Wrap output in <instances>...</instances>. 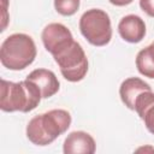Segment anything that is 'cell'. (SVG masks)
<instances>
[{
  "label": "cell",
  "mask_w": 154,
  "mask_h": 154,
  "mask_svg": "<svg viewBox=\"0 0 154 154\" xmlns=\"http://www.w3.org/2000/svg\"><path fill=\"white\" fill-rule=\"evenodd\" d=\"M71 122V114L66 109H51L29 120L26 125V137L36 146H48L67 131Z\"/></svg>",
  "instance_id": "cell-1"
},
{
  "label": "cell",
  "mask_w": 154,
  "mask_h": 154,
  "mask_svg": "<svg viewBox=\"0 0 154 154\" xmlns=\"http://www.w3.org/2000/svg\"><path fill=\"white\" fill-rule=\"evenodd\" d=\"M0 89V108L4 112L28 113L35 109L42 99L37 85L26 78L17 83L1 79Z\"/></svg>",
  "instance_id": "cell-2"
},
{
  "label": "cell",
  "mask_w": 154,
  "mask_h": 154,
  "mask_svg": "<svg viewBox=\"0 0 154 154\" xmlns=\"http://www.w3.org/2000/svg\"><path fill=\"white\" fill-rule=\"evenodd\" d=\"M36 45L31 36L16 32L7 36L0 47L1 64L13 71L24 70L31 65L36 58Z\"/></svg>",
  "instance_id": "cell-3"
},
{
  "label": "cell",
  "mask_w": 154,
  "mask_h": 154,
  "mask_svg": "<svg viewBox=\"0 0 154 154\" xmlns=\"http://www.w3.org/2000/svg\"><path fill=\"white\" fill-rule=\"evenodd\" d=\"M79 31L93 46L102 47L112 38V25L107 12L100 8L87 10L79 18Z\"/></svg>",
  "instance_id": "cell-4"
},
{
  "label": "cell",
  "mask_w": 154,
  "mask_h": 154,
  "mask_svg": "<svg viewBox=\"0 0 154 154\" xmlns=\"http://www.w3.org/2000/svg\"><path fill=\"white\" fill-rule=\"evenodd\" d=\"M53 58L66 81L79 82L85 77L88 72V58L77 41H72L58 51L53 54Z\"/></svg>",
  "instance_id": "cell-5"
},
{
  "label": "cell",
  "mask_w": 154,
  "mask_h": 154,
  "mask_svg": "<svg viewBox=\"0 0 154 154\" xmlns=\"http://www.w3.org/2000/svg\"><path fill=\"white\" fill-rule=\"evenodd\" d=\"M41 38L46 51L49 52L52 55L72 41H75L72 32L67 29V26L61 23H51L46 25L42 30Z\"/></svg>",
  "instance_id": "cell-6"
},
{
  "label": "cell",
  "mask_w": 154,
  "mask_h": 154,
  "mask_svg": "<svg viewBox=\"0 0 154 154\" xmlns=\"http://www.w3.org/2000/svg\"><path fill=\"white\" fill-rule=\"evenodd\" d=\"M95 150V140L85 131L70 132L63 144V152L65 154H94Z\"/></svg>",
  "instance_id": "cell-7"
},
{
  "label": "cell",
  "mask_w": 154,
  "mask_h": 154,
  "mask_svg": "<svg viewBox=\"0 0 154 154\" xmlns=\"http://www.w3.org/2000/svg\"><path fill=\"white\" fill-rule=\"evenodd\" d=\"M118 32L124 41L129 43H138L146 36L144 20L136 14L124 16L118 24Z\"/></svg>",
  "instance_id": "cell-8"
},
{
  "label": "cell",
  "mask_w": 154,
  "mask_h": 154,
  "mask_svg": "<svg viewBox=\"0 0 154 154\" xmlns=\"http://www.w3.org/2000/svg\"><path fill=\"white\" fill-rule=\"evenodd\" d=\"M26 79L31 81L37 85V88L41 91L42 99H48L57 94L60 88V83L55 76V73L47 69H36L31 71Z\"/></svg>",
  "instance_id": "cell-9"
},
{
  "label": "cell",
  "mask_w": 154,
  "mask_h": 154,
  "mask_svg": "<svg viewBox=\"0 0 154 154\" xmlns=\"http://www.w3.org/2000/svg\"><path fill=\"white\" fill-rule=\"evenodd\" d=\"M150 85L144 82L143 79L138 78V77H129L126 79H124L119 87V96L123 101V103L131 111H134L135 108V101L137 99V96L146 91V90H150Z\"/></svg>",
  "instance_id": "cell-10"
},
{
  "label": "cell",
  "mask_w": 154,
  "mask_h": 154,
  "mask_svg": "<svg viewBox=\"0 0 154 154\" xmlns=\"http://www.w3.org/2000/svg\"><path fill=\"white\" fill-rule=\"evenodd\" d=\"M134 111L143 120L147 130L154 135V91L152 89L137 96Z\"/></svg>",
  "instance_id": "cell-11"
},
{
  "label": "cell",
  "mask_w": 154,
  "mask_h": 154,
  "mask_svg": "<svg viewBox=\"0 0 154 154\" xmlns=\"http://www.w3.org/2000/svg\"><path fill=\"white\" fill-rule=\"evenodd\" d=\"M136 67L142 76L154 79V43H150L137 53Z\"/></svg>",
  "instance_id": "cell-12"
},
{
  "label": "cell",
  "mask_w": 154,
  "mask_h": 154,
  "mask_svg": "<svg viewBox=\"0 0 154 154\" xmlns=\"http://www.w3.org/2000/svg\"><path fill=\"white\" fill-rule=\"evenodd\" d=\"M81 5V0H54L55 11L65 17L75 14Z\"/></svg>",
  "instance_id": "cell-13"
},
{
  "label": "cell",
  "mask_w": 154,
  "mask_h": 154,
  "mask_svg": "<svg viewBox=\"0 0 154 154\" xmlns=\"http://www.w3.org/2000/svg\"><path fill=\"white\" fill-rule=\"evenodd\" d=\"M140 7L149 17L154 18V0H140Z\"/></svg>",
  "instance_id": "cell-14"
},
{
  "label": "cell",
  "mask_w": 154,
  "mask_h": 154,
  "mask_svg": "<svg viewBox=\"0 0 154 154\" xmlns=\"http://www.w3.org/2000/svg\"><path fill=\"white\" fill-rule=\"evenodd\" d=\"M1 5H2V23H1V31L5 30L6 25H7V0H2L1 1Z\"/></svg>",
  "instance_id": "cell-15"
},
{
  "label": "cell",
  "mask_w": 154,
  "mask_h": 154,
  "mask_svg": "<svg viewBox=\"0 0 154 154\" xmlns=\"http://www.w3.org/2000/svg\"><path fill=\"white\" fill-rule=\"evenodd\" d=\"M108 1L114 6H126V5L131 4L134 0H108Z\"/></svg>",
  "instance_id": "cell-16"
},
{
  "label": "cell",
  "mask_w": 154,
  "mask_h": 154,
  "mask_svg": "<svg viewBox=\"0 0 154 154\" xmlns=\"http://www.w3.org/2000/svg\"><path fill=\"white\" fill-rule=\"evenodd\" d=\"M153 43H154V42H153Z\"/></svg>",
  "instance_id": "cell-17"
}]
</instances>
